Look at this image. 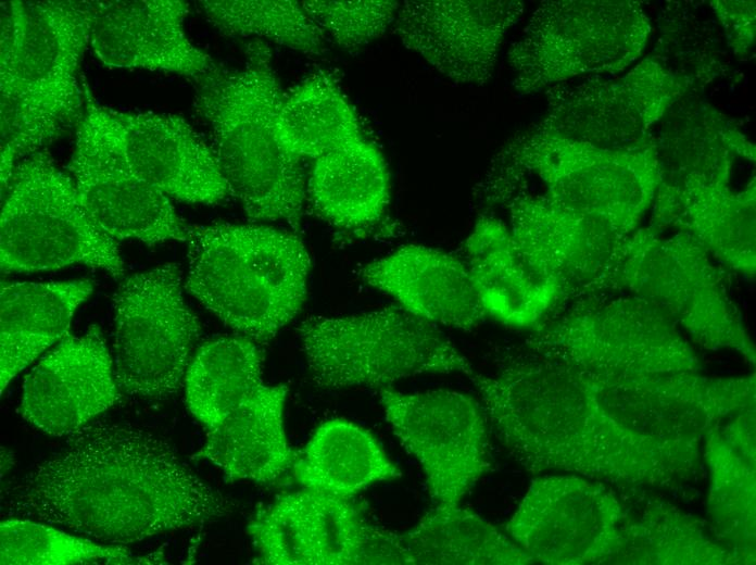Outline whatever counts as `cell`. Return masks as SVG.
Masks as SVG:
<instances>
[{"label": "cell", "instance_id": "cell-30", "mask_svg": "<svg viewBox=\"0 0 756 565\" xmlns=\"http://www.w3.org/2000/svg\"><path fill=\"white\" fill-rule=\"evenodd\" d=\"M292 470L303 489L346 498L401 476L369 431L340 418L315 430Z\"/></svg>", "mask_w": 756, "mask_h": 565}, {"label": "cell", "instance_id": "cell-40", "mask_svg": "<svg viewBox=\"0 0 756 565\" xmlns=\"http://www.w3.org/2000/svg\"><path fill=\"white\" fill-rule=\"evenodd\" d=\"M400 2L391 0H306L301 5L326 37L355 52L379 38L393 24Z\"/></svg>", "mask_w": 756, "mask_h": 565}, {"label": "cell", "instance_id": "cell-22", "mask_svg": "<svg viewBox=\"0 0 756 565\" xmlns=\"http://www.w3.org/2000/svg\"><path fill=\"white\" fill-rule=\"evenodd\" d=\"M755 178L739 191L698 174L662 180L651 226L672 227L695 239L728 267L754 276L756 268Z\"/></svg>", "mask_w": 756, "mask_h": 565}, {"label": "cell", "instance_id": "cell-27", "mask_svg": "<svg viewBox=\"0 0 756 565\" xmlns=\"http://www.w3.org/2000/svg\"><path fill=\"white\" fill-rule=\"evenodd\" d=\"M691 93L666 112L658 136L653 137L662 180L698 174L728 184L733 160L755 161V146L724 115L691 99Z\"/></svg>", "mask_w": 756, "mask_h": 565}, {"label": "cell", "instance_id": "cell-42", "mask_svg": "<svg viewBox=\"0 0 756 565\" xmlns=\"http://www.w3.org/2000/svg\"><path fill=\"white\" fill-rule=\"evenodd\" d=\"M726 46L735 55L747 54L755 41V1H709Z\"/></svg>", "mask_w": 756, "mask_h": 565}, {"label": "cell", "instance_id": "cell-1", "mask_svg": "<svg viewBox=\"0 0 756 565\" xmlns=\"http://www.w3.org/2000/svg\"><path fill=\"white\" fill-rule=\"evenodd\" d=\"M5 514L126 545L228 514L226 499L141 428L86 425L8 491Z\"/></svg>", "mask_w": 756, "mask_h": 565}, {"label": "cell", "instance_id": "cell-32", "mask_svg": "<svg viewBox=\"0 0 756 565\" xmlns=\"http://www.w3.org/2000/svg\"><path fill=\"white\" fill-rule=\"evenodd\" d=\"M703 441V457L709 470L707 510L714 537L741 564H755V455L731 443L721 426L709 431Z\"/></svg>", "mask_w": 756, "mask_h": 565}, {"label": "cell", "instance_id": "cell-38", "mask_svg": "<svg viewBox=\"0 0 756 565\" xmlns=\"http://www.w3.org/2000/svg\"><path fill=\"white\" fill-rule=\"evenodd\" d=\"M256 563L317 565L304 492L286 494L260 511L248 525Z\"/></svg>", "mask_w": 756, "mask_h": 565}, {"label": "cell", "instance_id": "cell-29", "mask_svg": "<svg viewBox=\"0 0 756 565\" xmlns=\"http://www.w3.org/2000/svg\"><path fill=\"white\" fill-rule=\"evenodd\" d=\"M307 194L319 216L337 227L376 224L390 201V177L381 152L364 138L316 159Z\"/></svg>", "mask_w": 756, "mask_h": 565}, {"label": "cell", "instance_id": "cell-39", "mask_svg": "<svg viewBox=\"0 0 756 565\" xmlns=\"http://www.w3.org/2000/svg\"><path fill=\"white\" fill-rule=\"evenodd\" d=\"M317 565H358L367 520L353 498L304 489Z\"/></svg>", "mask_w": 756, "mask_h": 565}, {"label": "cell", "instance_id": "cell-34", "mask_svg": "<svg viewBox=\"0 0 756 565\" xmlns=\"http://www.w3.org/2000/svg\"><path fill=\"white\" fill-rule=\"evenodd\" d=\"M257 342L224 337L203 344L185 375L186 402L209 430L263 385V354Z\"/></svg>", "mask_w": 756, "mask_h": 565}, {"label": "cell", "instance_id": "cell-26", "mask_svg": "<svg viewBox=\"0 0 756 565\" xmlns=\"http://www.w3.org/2000/svg\"><path fill=\"white\" fill-rule=\"evenodd\" d=\"M92 288L89 279L1 284V392L22 369L67 335L76 309Z\"/></svg>", "mask_w": 756, "mask_h": 565}, {"label": "cell", "instance_id": "cell-6", "mask_svg": "<svg viewBox=\"0 0 756 565\" xmlns=\"http://www.w3.org/2000/svg\"><path fill=\"white\" fill-rule=\"evenodd\" d=\"M566 304L533 328L527 350L575 366L596 387L701 373L678 326L647 301L626 294Z\"/></svg>", "mask_w": 756, "mask_h": 565}, {"label": "cell", "instance_id": "cell-15", "mask_svg": "<svg viewBox=\"0 0 756 565\" xmlns=\"http://www.w3.org/2000/svg\"><path fill=\"white\" fill-rule=\"evenodd\" d=\"M627 515L601 481L575 474L543 476L532 480L506 532L534 562L614 564Z\"/></svg>", "mask_w": 756, "mask_h": 565}, {"label": "cell", "instance_id": "cell-13", "mask_svg": "<svg viewBox=\"0 0 756 565\" xmlns=\"http://www.w3.org/2000/svg\"><path fill=\"white\" fill-rule=\"evenodd\" d=\"M690 92L647 56L620 77L587 76L550 87L546 114L534 127L601 149L640 150L654 143V126Z\"/></svg>", "mask_w": 756, "mask_h": 565}, {"label": "cell", "instance_id": "cell-35", "mask_svg": "<svg viewBox=\"0 0 756 565\" xmlns=\"http://www.w3.org/2000/svg\"><path fill=\"white\" fill-rule=\"evenodd\" d=\"M666 1L657 16L658 37L652 59L698 91L728 71L721 28L709 5Z\"/></svg>", "mask_w": 756, "mask_h": 565}, {"label": "cell", "instance_id": "cell-14", "mask_svg": "<svg viewBox=\"0 0 756 565\" xmlns=\"http://www.w3.org/2000/svg\"><path fill=\"white\" fill-rule=\"evenodd\" d=\"M85 106L68 164L84 206L109 236L147 244L187 241L188 226L168 197L128 164L108 114L85 89Z\"/></svg>", "mask_w": 756, "mask_h": 565}, {"label": "cell", "instance_id": "cell-19", "mask_svg": "<svg viewBox=\"0 0 756 565\" xmlns=\"http://www.w3.org/2000/svg\"><path fill=\"white\" fill-rule=\"evenodd\" d=\"M88 41L109 67L144 68L199 78L215 64L185 32L182 0L81 1Z\"/></svg>", "mask_w": 756, "mask_h": 565}, {"label": "cell", "instance_id": "cell-5", "mask_svg": "<svg viewBox=\"0 0 756 565\" xmlns=\"http://www.w3.org/2000/svg\"><path fill=\"white\" fill-rule=\"evenodd\" d=\"M185 288L239 336L274 338L300 312L310 254L293 233L264 225L191 226Z\"/></svg>", "mask_w": 756, "mask_h": 565}, {"label": "cell", "instance_id": "cell-25", "mask_svg": "<svg viewBox=\"0 0 756 565\" xmlns=\"http://www.w3.org/2000/svg\"><path fill=\"white\" fill-rule=\"evenodd\" d=\"M286 385H262L216 427L197 453L229 480L274 484L297 460L285 429Z\"/></svg>", "mask_w": 756, "mask_h": 565}, {"label": "cell", "instance_id": "cell-7", "mask_svg": "<svg viewBox=\"0 0 756 565\" xmlns=\"http://www.w3.org/2000/svg\"><path fill=\"white\" fill-rule=\"evenodd\" d=\"M298 336L313 381L326 389L387 388L428 374L475 368L434 326L399 304L345 316L312 315Z\"/></svg>", "mask_w": 756, "mask_h": 565}, {"label": "cell", "instance_id": "cell-4", "mask_svg": "<svg viewBox=\"0 0 756 565\" xmlns=\"http://www.w3.org/2000/svg\"><path fill=\"white\" fill-rule=\"evenodd\" d=\"M87 46L81 1L1 3V191L21 159L81 116L77 74Z\"/></svg>", "mask_w": 756, "mask_h": 565}, {"label": "cell", "instance_id": "cell-11", "mask_svg": "<svg viewBox=\"0 0 756 565\" xmlns=\"http://www.w3.org/2000/svg\"><path fill=\"white\" fill-rule=\"evenodd\" d=\"M529 174L560 206L603 221L623 236L638 229L662 181L654 143L607 150L533 127L519 135Z\"/></svg>", "mask_w": 756, "mask_h": 565}, {"label": "cell", "instance_id": "cell-12", "mask_svg": "<svg viewBox=\"0 0 756 565\" xmlns=\"http://www.w3.org/2000/svg\"><path fill=\"white\" fill-rule=\"evenodd\" d=\"M114 375L129 395L165 399L180 388L200 335L182 294V275L166 263L127 277L114 294Z\"/></svg>", "mask_w": 756, "mask_h": 565}, {"label": "cell", "instance_id": "cell-3", "mask_svg": "<svg viewBox=\"0 0 756 565\" xmlns=\"http://www.w3.org/2000/svg\"><path fill=\"white\" fill-rule=\"evenodd\" d=\"M239 68L216 65L200 76L194 97L209 125L219 167L247 216L300 228L307 184L301 158L277 134L282 99L272 51L260 39L244 46Z\"/></svg>", "mask_w": 756, "mask_h": 565}, {"label": "cell", "instance_id": "cell-41", "mask_svg": "<svg viewBox=\"0 0 756 565\" xmlns=\"http://www.w3.org/2000/svg\"><path fill=\"white\" fill-rule=\"evenodd\" d=\"M529 175L521 160L518 135L495 154L475 186L474 206L480 215H491L499 208H507L513 200L527 192Z\"/></svg>", "mask_w": 756, "mask_h": 565}, {"label": "cell", "instance_id": "cell-17", "mask_svg": "<svg viewBox=\"0 0 756 565\" xmlns=\"http://www.w3.org/2000/svg\"><path fill=\"white\" fill-rule=\"evenodd\" d=\"M509 230L528 262L560 291L563 304L614 289L626 241L601 219L569 211L545 193L508 206ZM562 304V305H563Z\"/></svg>", "mask_w": 756, "mask_h": 565}, {"label": "cell", "instance_id": "cell-16", "mask_svg": "<svg viewBox=\"0 0 756 565\" xmlns=\"http://www.w3.org/2000/svg\"><path fill=\"white\" fill-rule=\"evenodd\" d=\"M386 418L420 464L438 506L458 505L489 470L487 417L471 397L449 389L379 390Z\"/></svg>", "mask_w": 756, "mask_h": 565}, {"label": "cell", "instance_id": "cell-9", "mask_svg": "<svg viewBox=\"0 0 756 565\" xmlns=\"http://www.w3.org/2000/svg\"><path fill=\"white\" fill-rule=\"evenodd\" d=\"M2 272H36L84 264L124 275L114 238L83 204L72 177L45 152L17 163L1 197Z\"/></svg>", "mask_w": 756, "mask_h": 565}, {"label": "cell", "instance_id": "cell-23", "mask_svg": "<svg viewBox=\"0 0 756 565\" xmlns=\"http://www.w3.org/2000/svg\"><path fill=\"white\" fill-rule=\"evenodd\" d=\"M357 275L434 326L469 331L487 316L468 267L458 254L410 244L367 263Z\"/></svg>", "mask_w": 756, "mask_h": 565}, {"label": "cell", "instance_id": "cell-10", "mask_svg": "<svg viewBox=\"0 0 756 565\" xmlns=\"http://www.w3.org/2000/svg\"><path fill=\"white\" fill-rule=\"evenodd\" d=\"M709 255L685 233L664 237L651 225L638 228L626 241L614 289L647 301L703 348L735 351L755 365L754 344Z\"/></svg>", "mask_w": 756, "mask_h": 565}, {"label": "cell", "instance_id": "cell-36", "mask_svg": "<svg viewBox=\"0 0 756 565\" xmlns=\"http://www.w3.org/2000/svg\"><path fill=\"white\" fill-rule=\"evenodd\" d=\"M199 7L222 35L275 42L306 55H320L326 35L292 0H204Z\"/></svg>", "mask_w": 756, "mask_h": 565}, {"label": "cell", "instance_id": "cell-21", "mask_svg": "<svg viewBox=\"0 0 756 565\" xmlns=\"http://www.w3.org/2000/svg\"><path fill=\"white\" fill-rule=\"evenodd\" d=\"M108 114L133 171L167 197L217 204L231 196L212 146L181 116L109 108Z\"/></svg>", "mask_w": 756, "mask_h": 565}, {"label": "cell", "instance_id": "cell-24", "mask_svg": "<svg viewBox=\"0 0 756 565\" xmlns=\"http://www.w3.org/2000/svg\"><path fill=\"white\" fill-rule=\"evenodd\" d=\"M458 255L486 314L505 325L533 329L563 304L557 286L528 262L509 227L492 215H480Z\"/></svg>", "mask_w": 756, "mask_h": 565}, {"label": "cell", "instance_id": "cell-2", "mask_svg": "<svg viewBox=\"0 0 756 565\" xmlns=\"http://www.w3.org/2000/svg\"><path fill=\"white\" fill-rule=\"evenodd\" d=\"M508 453L530 473L562 472L621 487L673 488L700 470L702 440L639 431L601 401L592 381L526 349L493 373L468 376Z\"/></svg>", "mask_w": 756, "mask_h": 565}, {"label": "cell", "instance_id": "cell-18", "mask_svg": "<svg viewBox=\"0 0 756 565\" xmlns=\"http://www.w3.org/2000/svg\"><path fill=\"white\" fill-rule=\"evenodd\" d=\"M524 3L514 0L404 1L393 30L403 45L462 85H483L494 73L507 32Z\"/></svg>", "mask_w": 756, "mask_h": 565}, {"label": "cell", "instance_id": "cell-31", "mask_svg": "<svg viewBox=\"0 0 756 565\" xmlns=\"http://www.w3.org/2000/svg\"><path fill=\"white\" fill-rule=\"evenodd\" d=\"M277 134L289 152L314 160L364 139L353 106L327 70L314 72L284 93Z\"/></svg>", "mask_w": 756, "mask_h": 565}, {"label": "cell", "instance_id": "cell-8", "mask_svg": "<svg viewBox=\"0 0 756 565\" xmlns=\"http://www.w3.org/2000/svg\"><path fill=\"white\" fill-rule=\"evenodd\" d=\"M651 29L638 1H544L507 52L512 85L529 95L576 78L618 73L641 55Z\"/></svg>", "mask_w": 756, "mask_h": 565}, {"label": "cell", "instance_id": "cell-37", "mask_svg": "<svg viewBox=\"0 0 756 565\" xmlns=\"http://www.w3.org/2000/svg\"><path fill=\"white\" fill-rule=\"evenodd\" d=\"M0 563L18 565L152 564L122 545L100 544L40 522L9 518L1 523Z\"/></svg>", "mask_w": 756, "mask_h": 565}, {"label": "cell", "instance_id": "cell-20", "mask_svg": "<svg viewBox=\"0 0 756 565\" xmlns=\"http://www.w3.org/2000/svg\"><path fill=\"white\" fill-rule=\"evenodd\" d=\"M105 340L97 326L66 335L27 374L22 417L52 436L71 435L118 400Z\"/></svg>", "mask_w": 756, "mask_h": 565}, {"label": "cell", "instance_id": "cell-33", "mask_svg": "<svg viewBox=\"0 0 756 565\" xmlns=\"http://www.w3.org/2000/svg\"><path fill=\"white\" fill-rule=\"evenodd\" d=\"M622 535L623 545L614 564H741L701 520L662 500L647 499L635 517L628 513Z\"/></svg>", "mask_w": 756, "mask_h": 565}, {"label": "cell", "instance_id": "cell-28", "mask_svg": "<svg viewBox=\"0 0 756 565\" xmlns=\"http://www.w3.org/2000/svg\"><path fill=\"white\" fill-rule=\"evenodd\" d=\"M396 565H525L534 561L509 536L458 505L427 512L395 532Z\"/></svg>", "mask_w": 756, "mask_h": 565}]
</instances>
